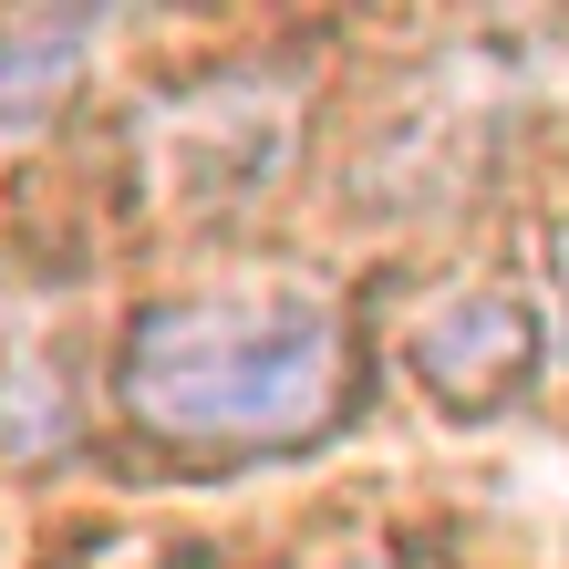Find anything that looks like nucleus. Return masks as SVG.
Here are the masks:
<instances>
[{
	"mask_svg": "<svg viewBox=\"0 0 569 569\" xmlns=\"http://www.w3.org/2000/svg\"><path fill=\"white\" fill-rule=\"evenodd\" d=\"M114 393L177 456H290L352 415L362 342L321 290H187L136 311Z\"/></svg>",
	"mask_w": 569,
	"mask_h": 569,
	"instance_id": "1",
	"label": "nucleus"
},
{
	"mask_svg": "<svg viewBox=\"0 0 569 569\" xmlns=\"http://www.w3.org/2000/svg\"><path fill=\"white\" fill-rule=\"evenodd\" d=\"M539 311H528L518 290H446L435 311H415L405 331V362H415V383L435 393L446 415H497V405H518L528 383H539Z\"/></svg>",
	"mask_w": 569,
	"mask_h": 569,
	"instance_id": "2",
	"label": "nucleus"
},
{
	"mask_svg": "<svg viewBox=\"0 0 569 569\" xmlns=\"http://www.w3.org/2000/svg\"><path fill=\"white\" fill-rule=\"evenodd\" d=\"M93 21H0V124H31L73 93Z\"/></svg>",
	"mask_w": 569,
	"mask_h": 569,
	"instance_id": "3",
	"label": "nucleus"
},
{
	"mask_svg": "<svg viewBox=\"0 0 569 569\" xmlns=\"http://www.w3.org/2000/svg\"><path fill=\"white\" fill-rule=\"evenodd\" d=\"M62 569H208V549H187V539H83Z\"/></svg>",
	"mask_w": 569,
	"mask_h": 569,
	"instance_id": "4",
	"label": "nucleus"
},
{
	"mask_svg": "<svg viewBox=\"0 0 569 569\" xmlns=\"http://www.w3.org/2000/svg\"><path fill=\"white\" fill-rule=\"evenodd\" d=\"M549 270H559V311H569V228H559V249H549Z\"/></svg>",
	"mask_w": 569,
	"mask_h": 569,
	"instance_id": "5",
	"label": "nucleus"
}]
</instances>
